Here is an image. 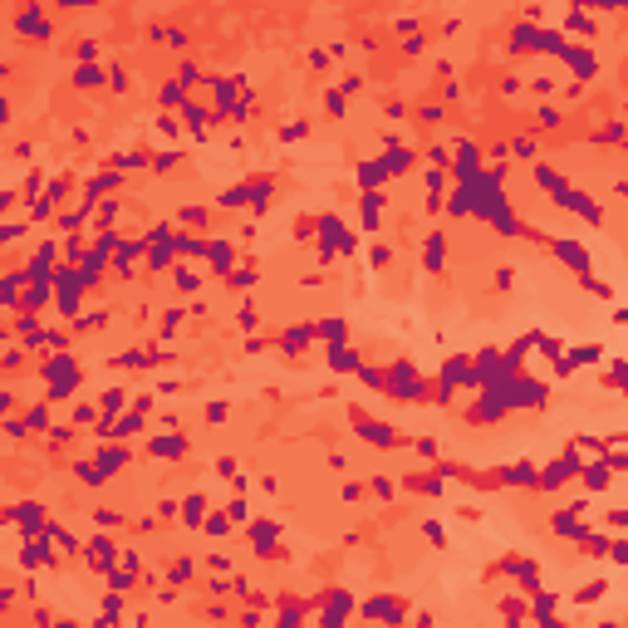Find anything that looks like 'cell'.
Returning <instances> with one entry per match:
<instances>
[{
  "label": "cell",
  "mask_w": 628,
  "mask_h": 628,
  "mask_svg": "<svg viewBox=\"0 0 628 628\" xmlns=\"http://www.w3.org/2000/svg\"><path fill=\"white\" fill-rule=\"evenodd\" d=\"M555 206H564V211L584 216L589 226H604V211H599V201H594V197H584V192H575V187H569V192H559V197H555Z\"/></svg>",
  "instance_id": "6da1fadb"
},
{
  "label": "cell",
  "mask_w": 628,
  "mask_h": 628,
  "mask_svg": "<svg viewBox=\"0 0 628 628\" xmlns=\"http://www.w3.org/2000/svg\"><path fill=\"white\" fill-rule=\"evenodd\" d=\"M388 388H393L397 397H422V373H418L413 364H393V368H388Z\"/></svg>",
  "instance_id": "7a4b0ae2"
},
{
  "label": "cell",
  "mask_w": 628,
  "mask_h": 628,
  "mask_svg": "<svg viewBox=\"0 0 628 628\" xmlns=\"http://www.w3.org/2000/svg\"><path fill=\"white\" fill-rule=\"evenodd\" d=\"M559 60H564L569 69H575V79H584V84L599 74V54H594V49H584V44H569V49L559 54Z\"/></svg>",
  "instance_id": "3957f363"
},
{
  "label": "cell",
  "mask_w": 628,
  "mask_h": 628,
  "mask_svg": "<svg viewBox=\"0 0 628 628\" xmlns=\"http://www.w3.org/2000/svg\"><path fill=\"white\" fill-rule=\"evenodd\" d=\"M550 251H555V255H559L564 265H575V270H580L584 280L594 275V265H589V251H584L580 241H550Z\"/></svg>",
  "instance_id": "277c9868"
},
{
  "label": "cell",
  "mask_w": 628,
  "mask_h": 628,
  "mask_svg": "<svg viewBox=\"0 0 628 628\" xmlns=\"http://www.w3.org/2000/svg\"><path fill=\"white\" fill-rule=\"evenodd\" d=\"M575 481H584L589 491H604V486L613 481V472H609V462H604V456H589V462L580 467V476H575Z\"/></svg>",
  "instance_id": "5b68a950"
},
{
  "label": "cell",
  "mask_w": 628,
  "mask_h": 628,
  "mask_svg": "<svg viewBox=\"0 0 628 628\" xmlns=\"http://www.w3.org/2000/svg\"><path fill=\"white\" fill-rule=\"evenodd\" d=\"M584 510L589 505H564L555 516V535H584Z\"/></svg>",
  "instance_id": "8992f818"
},
{
  "label": "cell",
  "mask_w": 628,
  "mask_h": 628,
  "mask_svg": "<svg viewBox=\"0 0 628 628\" xmlns=\"http://www.w3.org/2000/svg\"><path fill=\"white\" fill-rule=\"evenodd\" d=\"M501 481L505 486H535V462H510V467H501Z\"/></svg>",
  "instance_id": "52a82bcc"
},
{
  "label": "cell",
  "mask_w": 628,
  "mask_h": 628,
  "mask_svg": "<svg viewBox=\"0 0 628 628\" xmlns=\"http://www.w3.org/2000/svg\"><path fill=\"white\" fill-rule=\"evenodd\" d=\"M354 422H359L364 442H373V447H393V442H397V432H393V427H383V422H368V418H354Z\"/></svg>",
  "instance_id": "ba28073f"
},
{
  "label": "cell",
  "mask_w": 628,
  "mask_h": 628,
  "mask_svg": "<svg viewBox=\"0 0 628 628\" xmlns=\"http://www.w3.org/2000/svg\"><path fill=\"white\" fill-rule=\"evenodd\" d=\"M535 182H540V192H550V197H559V192H569V182H564V177L555 172V167H545V162L535 167Z\"/></svg>",
  "instance_id": "9c48e42d"
},
{
  "label": "cell",
  "mask_w": 628,
  "mask_h": 628,
  "mask_svg": "<svg viewBox=\"0 0 628 628\" xmlns=\"http://www.w3.org/2000/svg\"><path fill=\"white\" fill-rule=\"evenodd\" d=\"M20 35H30V39H35V35H49V20L30 6V10H20Z\"/></svg>",
  "instance_id": "30bf717a"
},
{
  "label": "cell",
  "mask_w": 628,
  "mask_h": 628,
  "mask_svg": "<svg viewBox=\"0 0 628 628\" xmlns=\"http://www.w3.org/2000/svg\"><path fill=\"white\" fill-rule=\"evenodd\" d=\"M329 368H334V373H349V368H359V354L344 349V344H334V349H329Z\"/></svg>",
  "instance_id": "8fae6325"
},
{
  "label": "cell",
  "mask_w": 628,
  "mask_h": 628,
  "mask_svg": "<svg viewBox=\"0 0 628 628\" xmlns=\"http://www.w3.org/2000/svg\"><path fill=\"white\" fill-rule=\"evenodd\" d=\"M182 521H187V526H201V521H206V496H201V491H197V496H187Z\"/></svg>",
  "instance_id": "7c38bea8"
},
{
  "label": "cell",
  "mask_w": 628,
  "mask_h": 628,
  "mask_svg": "<svg viewBox=\"0 0 628 628\" xmlns=\"http://www.w3.org/2000/svg\"><path fill=\"white\" fill-rule=\"evenodd\" d=\"M422 260H427V270H442V260H447V241L432 236V241L422 246Z\"/></svg>",
  "instance_id": "4fadbf2b"
},
{
  "label": "cell",
  "mask_w": 628,
  "mask_h": 628,
  "mask_svg": "<svg viewBox=\"0 0 628 628\" xmlns=\"http://www.w3.org/2000/svg\"><path fill=\"white\" fill-rule=\"evenodd\" d=\"M564 25L575 30V35H594V30H599V20H594L589 10H569V20H564Z\"/></svg>",
  "instance_id": "5bb4252c"
},
{
  "label": "cell",
  "mask_w": 628,
  "mask_h": 628,
  "mask_svg": "<svg viewBox=\"0 0 628 628\" xmlns=\"http://www.w3.org/2000/svg\"><path fill=\"white\" fill-rule=\"evenodd\" d=\"M368 613H378V618L397 623V618H403V604H397V599H373V604H368Z\"/></svg>",
  "instance_id": "9a60e30c"
},
{
  "label": "cell",
  "mask_w": 628,
  "mask_h": 628,
  "mask_svg": "<svg viewBox=\"0 0 628 628\" xmlns=\"http://www.w3.org/2000/svg\"><path fill=\"white\" fill-rule=\"evenodd\" d=\"M275 540H280V530H275L270 521H260V526H255V555H270Z\"/></svg>",
  "instance_id": "2e32d148"
},
{
  "label": "cell",
  "mask_w": 628,
  "mask_h": 628,
  "mask_svg": "<svg viewBox=\"0 0 628 628\" xmlns=\"http://www.w3.org/2000/svg\"><path fill=\"white\" fill-rule=\"evenodd\" d=\"M580 545H584V555H594V559H599V555H609V535H599V530H584V535H580Z\"/></svg>",
  "instance_id": "e0dca14e"
},
{
  "label": "cell",
  "mask_w": 628,
  "mask_h": 628,
  "mask_svg": "<svg viewBox=\"0 0 628 628\" xmlns=\"http://www.w3.org/2000/svg\"><path fill=\"white\" fill-rule=\"evenodd\" d=\"M604 594H609V580H589V584H584V589H580L575 599H580V604H599Z\"/></svg>",
  "instance_id": "ac0fdd59"
},
{
  "label": "cell",
  "mask_w": 628,
  "mask_h": 628,
  "mask_svg": "<svg viewBox=\"0 0 628 628\" xmlns=\"http://www.w3.org/2000/svg\"><path fill=\"white\" fill-rule=\"evenodd\" d=\"M555 604H559L555 594H535V623H540V628H545V623L555 618Z\"/></svg>",
  "instance_id": "d6986e66"
},
{
  "label": "cell",
  "mask_w": 628,
  "mask_h": 628,
  "mask_svg": "<svg viewBox=\"0 0 628 628\" xmlns=\"http://www.w3.org/2000/svg\"><path fill=\"white\" fill-rule=\"evenodd\" d=\"M152 456H182V437H152Z\"/></svg>",
  "instance_id": "ffe728a7"
},
{
  "label": "cell",
  "mask_w": 628,
  "mask_h": 628,
  "mask_svg": "<svg viewBox=\"0 0 628 628\" xmlns=\"http://www.w3.org/2000/svg\"><path fill=\"white\" fill-rule=\"evenodd\" d=\"M535 123H540V128H559V123H564V113H559L555 103H540V113H535Z\"/></svg>",
  "instance_id": "44dd1931"
},
{
  "label": "cell",
  "mask_w": 628,
  "mask_h": 628,
  "mask_svg": "<svg viewBox=\"0 0 628 628\" xmlns=\"http://www.w3.org/2000/svg\"><path fill=\"white\" fill-rule=\"evenodd\" d=\"M226 521H236V526H246V521H251V505H246L241 496H231V505H226Z\"/></svg>",
  "instance_id": "7402d4cb"
},
{
  "label": "cell",
  "mask_w": 628,
  "mask_h": 628,
  "mask_svg": "<svg viewBox=\"0 0 628 628\" xmlns=\"http://www.w3.org/2000/svg\"><path fill=\"white\" fill-rule=\"evenodd\" d=\"M447 211H451V216H467V211H472V197H467V187H456V192H451Z\"/></svg>",
  "instance_id": "603a6c76"
},
{
  "label": "cell",
  "mask_w": 628,
  "mask_h": 628,
  "mask_svg": "<svg viewBox=\"0 0 628 628\" xmlns=\"http://www.w3.org/2000/svg\"><path fill=\"white\" fill-rule=\"evenodd\" d=\"M118 408H123V388H108V393H103V418L113 422V413H118Z\"/></svg>",
  "instance_id": "cb8c5ba5"
},
{
  "label": "cell",
  "mask_w": 628,
  "mask_h": 628,
  "mask_svg": "<svg viewBox=\"0 0 628 628\" xmlns=\"http://www.w3.org/2000/svg\"><path fill=\"white\" fill-rule=\"evenodd\" d=\"M74 84H79V89H93V84H103V74H98L93 64H84V69H74Z\"/></svg>",
  "instance_id": "d4e9b609"
},
{
  "label": "cell",
  "mask_w": 628,
  "mask_h": 628,
  "mask_svg": "<svg viewBox=\"0 0 628 628\" xmlns=\"http://www.w3.org/2000/svg\"><path fill=\"white\" fill-rule=\"evenodd\" d=\"M359 182H364V187H378V182H383V167H378V162H364V167H359Z\"/></svg>",
  "instance_id": "484cf974"
},
{
  "label": "cell",
  "mask_w": 628,
  "mask_h": 628,
  "mask_svg": "<svg viewBox=\"0 0 628 628\" xmlns=\"http://www.w3.org/2000/svg\"><path fill=\"white\" fill-rule=\"evenodd\" d=\"M300 618H305L300 604H285V609H280V628H300Z\"/></svg>",
  "instance_id": "4316f807"
},
{
  "label": "cell",
  "mask_w": 628,
  "mask_h": 628,
  "mask_svg": "<svg viewBox=\"0 0 628 628\" xmlns=\"http://www.w3.org/2000/svg\"><path fill=\"white\" fill-rule=\"evenodd\" d=\"M44 559H49L44 540H30V545H25V564H44Z\"/></svg>",
  "instance_id": "83f0119b"
},
{
  "label": "cell",
  "mask_w": 628,
  "mask_h": 628,
  "mask_svg": "<svg viewBox=\"0 0 628 628\" xmlns=\"http://www.w3.org/2000/svg\"><path fill=\"white\" fill-rule=\"evenodd\" d=\"M623 378H628V364H623V359H613V364H609V383H613V388H623Z\"/></svg>",
  "instance_id": "f1b7e54d"
},
{
  "label": "cell",
  "mask_w": 628,
  "mask_h": 628,
  "mask_svg": "<svg viewBox=\"0 0 628 628\" xmlns=\"http://www.w3.org/2000/svg\"><path fill=\"white\" fill-rule=\"evenodd\" d=\"M314 334H319V339H339V334H344V324H339V319H324Z\"/></svg>",
  "instance_id": "f546056e"
},
{
  "label": "cell",
  "mask_w": 628,
  "mask_h": 628,
  "mask_svg": "<svg viewBox=\"0 0 628 628\" xmlns=\"http://www.w3.org/2000/svg\"><path fill=\"white\" fill-rule=\"evenodd\" d=\"M231 285H241V290H246V285H255V270H251V265H241V270H231Z\"/></svg>",
  "instance_id": "4dcf8cb0"
},
{
  "label": "cell",
  "mask_w": 628,
  "mask_h": 628,
  "mask_svg": "<svg viewBox=\"0 0 628 628\" xmlns=\"http://www.w3.org/2000/svg\"><path fill=\"white\" fill-rule=\"evenodd\" d=\"M623 526H628V510H609V530H613V535H618V530H623Z\"/></svg>",
  "instance_id": "1f68e13d"
},
{
  "label": "cell",
  "mask_w": 628,
  "mask_h": 628,
  "mask_svg": "<svg viewBox=\"0 0 628 628\" xmlns=\"http://www.w3.org/2000/svg\"><path fill=\"white\" fill-rule=\"evenodd\" d=\"M177 285H182V290H192V285H201V275H192V270H177Z\"/></svg>",
  "instance_id": "d6a6232c"
},
{
  "label": "cell",
  "mask_w": 628,
  "mask_h": 628,
  "mask_svg": "<svg viewBox=\"0 0 628 628\" xmlns=\"http://www.w3.org/2000/svg\"><path fill=\"white\" fill-rule=\"evenodd\" d=\"M437 187H447V172H432L427 167V192H437Z\"/></svg>",
  "instance_id": "836d02e7"
},
{
  "label": "cell",
  "mask_w": 628,
  "mask_h": 628,
  "mask_svg": "<svg viewBox=\"0 0 628 628\" xmlns=\"http://www.w3.org/2000/svg\"><path fill=\"white\" fill-rule=\"evenodd\" d=\"M255 319H260V314H255V305H241V324H246V329H255Z\"/></svg>",
  "instance_id": "e575fe53"
},
{
  "label": "cell",
  "mask_w": 628,
  "mask_h": 628,
  "mask_svg": "<svg viewBox=\"0 0 628 628\" xmlns=\"http://www.w3.org/2000/svg\"><path fill=\"white\" fill-rule=\"evenodd\" d=\"M30 427H49V413L44 408H30Z\"/></svg>",
  "instance_id": "d590c367"
},
{
  "label": "cell",
  "mask_w": 628,
  "mask_h": 628,
  "mask_svg": "<svg viewBox=\"0 0 628 628\" xmlns=\"http://www.w3.org/2000/svg\"><path fill=\"white\" fill-rule=\"evenodd\" d=\"M0 123H10V103L6 98H0Z\"/></svg>",
  "instance_id": "8d00e7d4"
},
{
  "label": "cell",
  "mask_w": 628,
  "mask_h": 628,
  "mask_svg": "<svg viewBox=\"0 0 628 628\" xmlns=\"http://www.w3.org/2000/svg\"><path fill=\"white\" fill-rule=\"evenodd\" d=\"M6 408H10V393H0V413H6Z\"/></svg>",
  "instance_id": "74e56055"
}]
</instances>
